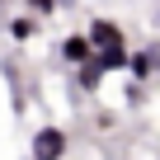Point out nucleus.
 Instances as JSON below:
<instances>
[{
  "label": "nucleus",
  "mask_w": 160,
  "mask_h": 160,
  "mask_svg": "<svg viewBox=\"0 0 160 160\" xmlns=\"http://www.w3.org/2000/svg\"><path fill=\"white\" fill-rule=\"evenodd\" d=\"M127 75L137 80V85L155 80V75H160V47L151 42V47H137V52H127Z\"/></svg>",
  "instance_id": "1"
},
{
  "label": "nucleus",
  "mask_w": 160,
  "mask_h": 160,
  "mask_svg": "<svg viewBox=\"0 0 160 160\" xmlns=\"http://www.w3.org/2000/svg\"><path fill=\"white\" fill-rule=\"evenodd\" d=\"M66 146H71V141H66V132H61V127H52V122L33 132V160H61V155H66Z\"/></svg>",
  "instance_id": "2"
},
{
  "label": "nucleus",
  "mask_w": 160,
  "mask_h": 160,
  "mask_svg": "<svg viewBox=\"0 0 160 160\" xmlns=\"http://www.w3.org/2000/svg\"><path fill=\"white\" fill-rule=\"evenodd\" d=\"M85 38H90V47H94V52H99V47H127V33H122V24H118V19H90Z\"/></svg>",
  "instance_id": "3"
},
{
  "label": "nucleus",
  "mask_w": 160,
  "mask_h": 160,
  "mask_svg": "<svg viewBox=\"0 0 160 160\" xmlns=\"http://www.w3.org/2000/svg\"><path fill=\"white\" fill-rule=\"evenodd\" d=\"M57 52H61V61H66V66H80V61H90V57H94V47H90L85 28H75V33H66Z\"/></svg>",
  "instance_id": "4"
},
{
  "label": "nucleus",
  "mask_w": 160,
  "mask_h": 160,
  "mask_svg": "<svg viewBox=\"0 0 160 160\" xmlns=\"http://www.w3.org/2000/svg\"><path fill=\"white\" fill-rule=\"evenodd\" d=\"M94 66L108 75V71H127V47H99L94 52Z\"/></svg>",
  "instance_id": "5"
},
{
  "label": "nucleus",
  "mask_w": 160,
  "mask_h": 160,
  "mask_svg": "<svg viewBox=\"0 0 160 160\" xmlns=\"http://www.w3.org/2000/svg\"><path fill=\"white\" fill-rule=\"evenodd\" d=\"M38 24H42V19H33V14H14V19L5 24V33H10L14 42H28V38L38 33Z\"/></svg>",
  "instance_id": "6"
},
{
  "label": "nucleus",
  "mask_w": 160,
  "mask_h": 160,
  "mask_svg": "<svg viewBox=\"0 0 160 160\" xmlns=\"http://www.w3.org/2000/svg\"><path fill=\"white\" fill-rule=\"evenodd\" d=\"M75 85H80V90H90V94H94V90L104 85V71L94 66V57H90V61H80V66H75Z\"/></svg>",
  "instance_id": "7"
},
{
  "label": "nucleus",
  "mask_w": 160,
  "mask_h": 160,
  "mask_svg": "<svg viewBox=\"0 0 160 160\" xmlns=\"http://www.w3.org/2000/svg\"><path fill=\"white\" fill-rule=\"evenodd\" d=\"M57 10H61V0H28V14L33 19H52Z\"/></svg>",
  "instance_id": "8"
},
{
  "label": "nucleus",
  "mask_w": 160,
  "mask_h": 160,
  "mask_svg": "<svg viewBox=\"0 0 160 160\" xmlns=\"http://www.w3.org/2000/svg\"><path fill=\"white\" fill-rule=\"evenodd\" d=\"M0 10H5V0H0Z\"/></svg>",
  "instance_id": "9"
}]
</instances>
